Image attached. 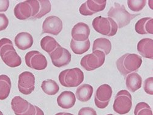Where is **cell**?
I'll return each mask as SVG.
<instances>
[{
  "label": "cell",
  "mask_w": 153,
  "mask_h": 115,
  "mask_svg": "<svg viewBox=\"0 0 153 115\" xmlns=\"http://www.w3.org/2000/svg\"><path fill=\"white\" fill-rule=\"evenodd\" d=\"M0 56L10 68H17L22 65V59L17 54L12 42L7 38L0 40Z\"/></svg>",
  "instance_id": "obj_1"
},
{
  "label": "cell",
  "mask_w": 153,
  "mask_h": 115,
  "mask_svg": "<svg viewBox=\"0 0 153 115\" xmlns=\"http://www.w3.org/2000/svg\"><path fill=\"white\" fill-rule=\"evenodd\" d=\"M142 64V58L135 53H126L116 62L118 70L124 76L137 71Z\"/></svg>",
  "instance_id": "obj_2"
},
{
  "label": "cell",
  "mask_w": 153,
  "mask_h": 115,
  "mask_svg": "<svg viewBox=\"0 0 153 115\" xmlns=\"http://www.w3.org/2000/svg\"><path fill=\"white\" fill-rule=\"evenodd\" d=\"M108 17L115 22L118 28H122L128 25L131 21L140 14H132L126 9L124 5L114 3L107 13Z\"/></svg>",
  "instance_id": "obj_3"
},
{
  "label": "cell",
  "mask_w": 153,
  "mask_h": 115,
  "mask_svg": "<svg viewBox=\"0 0 153 115\" xmlns=\"http://www.w3.org/2000/svg\"><path fill=\"white\" fill-rule=\"evenodd\" d=\"M59 81L65 87L72 88L79 86L84 80V73L81 69L75 68L66 69L60 72Z\"/></svg>",
  "instance_id": "obj_4"
},
{
  "label": "cell",
  "mask_w": 153,
  "mask_h": 115,
  "mask_svg": "<svg viewBox=\"0 0 153 115\" xmlns=\"http://www.w3.org/2000/svg\"><path fill=\"white\" fill-rule=\"evenodd\" d=\"M93 28L99 33L111 37L115 35L118 31V25L114 20L109 17L99 16L96 17L92 23Z\"/></svg>",
  "instance_id": "obj_5"
},
{
  "label": "cell",
  "mask_w": 153,
  "mask_h": 115,
  "mask_svg": "<svg viewBox=\"0 0 153 115\" xmlns=\"http://www.w3.org/2000/svg\"><path fill=\"white\" fill-rule=\"evenodd\" d=\"M132 106V96L127 90L119 91L114 97L113 108L114 111L119 114L128 113Z\"/></svg>",
  "instance_id": "obj_6"
},
{
  "label": "cell",
  "mask_w": 153,
  "mask_h": 115,
  "mask_svg": "<svg viewBox=\"0 0 153 115\" xmlns=\"http://www.w3.org/2000/svg\"><path fill=\"white\" fill-rule=\"evenodd\" d=\"M105 60L104 53L100 50H96L92 53L83 56L81 59L80 65L86 70L92 71L102 66Z\"/></svg>",
  "instance_id": "obj_7"
},
{
  "label": "cell",
  "mask_w": 153,
  "mask_h": 115,
  "mask_svg": "<svg viewBox=\"0 0 153 115\" xmlns=\"http://www.w3.org/2000/svg\"><path fill=\"white\" fill-rule=\"evenodd\" d=\"M25 59L28 67L37 70H44L47 66L48 63L45 56L36 50L28 52Z\"/></svg>",
  "instance_id": "obj_8"
},
{
  "label": "cell",
  "mask_w": 153,
  "mask_h": 115,
  "mask_svg": "<svg viewBox=\"0 0 153 115\" xmlns=\"http://www.w3.org/2000/svg\"><path fill=\"white\" fill-rule=\"evenodd\" d=\"M113 91L111 86L107 84L100 85L96 90L94 102L96 106L100 109L106 108L110 101Z\"/></svg>",
  "instance_id": "obj_9"
},
{
  "label": "cell",
  "mask_w": 153,
  "mask_h": 115,
  "mask_svg": "<svg viewBox=\"0 0 153 115\" xmlns=\"http://www.w3.org/2000/svg\"><path fill=\"white\" fill-rule=\"evenodd\" d=\"M18 88L20 92L25 95H29L35 88V76L33 73L25 71L19 76Z\"/></svg>",
  "instance_id": "obj_10"
},
{
  "label": "cell",
  "mask_w": 153,
  "mask_h": 115,
  "mask_svg": "<svg viewBox=\"0 0 153 115\" xmlns=\"http://www.w3.org/2000/svg\"><path fill=\"white\" fill-rule=\"evenodd\" d=\"M53 65L56 68L68 65L71 61V54L67 49L61 45L49 54Z\"/></svg>",
  "instance_id": "obj_11"
},
{
  "label": "cell",
  "mask_w": 153,
  "mask_h": 115,
  "mask_svg": "<svg viewBox=\"0 0 153 115\" xmlns=\"http://www.w3.org/2000/svg\"><path fill=\"white\" fill-rule=\"evenodd\" d=\"M106 0H88L82 4L79 8L80 14L84 16H91L97 12L105 9Z\"/></svg>",
  "instance_id": "obj_12"
},
{
  "label": "cell",
  "mask_w": 153,
  "mask_h": 115,
  "mask_svg": "<svg viewBox=\"0 0 153 115\" xmlns=\"http://www.w3.org/2000/svg\"><path fill=\"white\" fill-rule=\"evenodd\" d=\"M62 29V22L57 16H51L47 17L42 24V31L55 36L58 35Z\"/></svg>",
  "instance_id": "obj_13"
},
{
  "label": "cell",
  "mask_w": 153,
  "mask_h": 115,
  "mask_svg": "<svg viewBox=\"0 0 153 115\" xmlns=\"http://www.w3.org/2000/svg\"><path fill=\"white\" fill-rule=\"evenodd\" d=\"M72 39L77 42H84L89 39L90 29L88 25L83 22L76 23L71 32Z\"/></svg>",
  "instance_id": "obj_14"
},
{
  "label": "cell",
  "mask_w": 153,
  "mask_h": 115,
  "mask_svg": "<svg viewBox=\"0 0 153 115\" xmlns=\"http://www.w3.org/2000/svg\"><path fill=\"white\" fill-rule=\"evenodd\" d=\"M137 50L142 56L153 59V40L150 38H144L137 44Z\"/></svg>",
  "instance_id": "obj_15"
},
{
  "label": "cell",
  "mask_w": 153,
  "mask_h": 115,
  "mask_svg": "<svg viewBox=\"0 0 153 115\" xmlns=\"http://www.w3.org/2000/svg\"><path fill=\"white\" fill-rule=\"evenodd\" d=\"M16 17L21 20H27L32 17V8L28 1L17 4L14 9Z\"/></svg>",
  "instance_id": "obj_16"
},
{
  "label": "cell",
  "mask_w": 153,
  "mask_h": 115,
  "mask_svg": "<svg viewBox=\"0 0 153 115\" xmlns=\"http://www.w3.org/2000/svg\"><path fill=\"white\" fill-rule=\"evenodd\" d=\"M15 44L16 47L21 50H26L33 45V37L27 32L19 33L15 37Z\"/></svg>",
  "instance_id": "obj_17"
},
{
  "label": "cell",
  "mask_w": 153,
  "mask_h": 115,
  "mask_svg": "<svg viewBox=\"0 0 153 115\" xmlns=\"http://www.w3.org/2000/svg\"><path fill=\"white\" fill-rule=\"evenodd\" d=\"M76 102L75 94L69 91H65L60 94L57 98L58 105L64 109H69L72 108Z\"/></svg>",
  "instance_id": "obj_18"
},
{
  "label": "cell",
  "mask_w": 153,
  "mask_h": 115,
  "mask_svg": "<svg viewBox=\"0 0 153 115\" xmlns=\"http://www.w3.org/2000/svg\"><path fill=\"white\" fill-rule=\"evenodd\" d=\"M135 30L138 34H153V19L144 17L140 19L135 24Z\"/></svg>",
  "instance_id": "obj_19"
},
{
  "label": "cell",
  "mask_w": 153,
  "mask_h": 115,
  "mask_svg": "<svg viewBox=\"0 0 153 115\" xmlns=\"http://www.w3.org/2000/svg\"><path fill=\"white\" fill-rule=\"evenodd\" d=\"M126 85L129 91L135 92L142 86V79L137 72H132L127 75L126 77Z\"/></svg>",
  "instance_id": "obj_20"
},
{
  "label": "cell",
  "mask_w": 153,
  "mask_h": 115,
  "mask_svg": "<svg viewBox=\"0 0 153 115\" xmlns=\"http://www.w3.org/2000/svg\"><path fill=\"white\" fill-rule=\"evenodd\" d=\"M30 103L20 96L12 99L11 107L16 115H21L27 112L30 108Z\"/></svg>",
  "instance_id": "obj_21"
},
{
  "label": "cell",
  "mask_w": 153,
  "mask_h": 115,
  "mask_svg": "<svg viewBox=\"0 0 153 115\" xmlns=\"http://www.w3.org/2000/svg\"><path fill=\"white\" fill-rule=\"evenodd\" d=\"M93 94V88L89 84H83L80 86L76 90V96L80 102L90 100Z\"/></svg>",
  "instance_id": "obj_22"
},
{
  "label": "cell",
  "mask_w": 153,
  "mask_h": 115,
  "mask_svg": "<svg viewBox=\"0 0 153 115\" xmlns=\"http://www.w3.org/2000/svg\"><path fill=\"white\" fill-rule=\"evenodd\" d=\"M96 50H100L107 55L111 50V43L107 38H98L94 41L93 45V51Z\"/></svg>",
  "instance_id": "obj_23"
},
{
  "label": "cell",
  "mask_w": 153,
  "mask_h": 115,
  "mask_svg": "<svg viewBox=\"0 0 153 115\" xmlns=\"http://www.w3.org/2000/svg\"><path fill=\"white\" fill-rule=\"evenodd\" d=\"M11 89V81L6 75H0V100L7 98Z\"/></svg>",
  "instance_id": "obj_24"
},
{
  "label": "cell",
  "mask_w": 153,
  "mask_h": 115,
  "mask_svg": "<svg viewBox=\"0 0 153 115\" xmlns=\"http://www.w3.org/2000/svg\"><path fill=\"white\" fill-rule=\"evenodd\" d=\"M90 45L91 43L89 39L84 42H77L72 39L70 44L73 52L76 55H82L88 52L90 48Z\"/></svg>",
  "instance_id": "obj_25"
},
{
  "label": "cell",
  "mask_w": 153,
  "mask_h": 115,
  "mask_svg": "<svg viewBox=\"0 0 153 115\" xmlns=\"http://www.w3.org/2000/svg\"><path fill=\"white\" fill-rule=\"evenodd\" d=\"M41 46L42 50L50 54L53 52L57 47H59L60 45L53 37L47 36L42 39L41 41Z\"/></svg>",
  "instance_id": "obj_26"
},
{
  "label": "cell",
  "mask_w": 153,
  "mask_h": 115,
  "mask_svg": "<svg viewBox=\"0 0 153 115\" xmlns=\"http://www.w3.org/2000/svg\"><path fill=\"white\" fill-rule=\"evenodd\" d=\"M41 88L45 94L50 96L55 95L59 90V87L56 82L51 79L43 81L41 85Z\"/></svg>",
  "instance_id": "obj_27"
},
{
  "label": "cell",
  "mask_w": 153,
  "mask_h": 115,
  "mask_svg": "<svg viewBox=\"0 0 153 115\" xmlns=\"http://www.w3.org/2000/svg\"><path fill=\"white\" fill-rule=\"evenodd\" d=\"M134 115H153L150 106L146 102H140L135 106Z\"/></svg>",
  "instance_id": "obj_28"
},
{
  "label": "cell",
  "mask_w": 153,
  "mask_h": 115,
  "mask_svg": "<svg viewBox=\"0 0 153 115\" xmlns=\"http://www.w3.org/2000/svg\"><path fill=\"white\" fill-rule=\"evenodd\" d=\"M40 9L38 14L35 17L34 19H38L43 17L44 16L47 14L51 11V3L48 0H39Z\"/></svg>",
  "instance_id": "obj_29"
},
{
  "label": "cell",
  "mask_w": 153,
  "mask_h": 115,
  "mask_svg": "<svg viewBox=\"0 0 153 115\" xmlns=\"http://www.w3.org/2000/svg\"><path fill=\"white\" fill-rule=\"evenodd\" d=\"M146 2V0H129L127 5L132 11L138 12L145 7Z\"/></svg>",
  "instance_id": "obj_30"
},
{
  "label": "cell",
  "mask_w": 153,
  "mask_h": 115,
  "mask_svg": "<svg viewBox=\"0 0 153 115\" xmlns=\"http://www.w3.org/2000/svg\"><path fill=\"white\" fill-rule=\"evenodd\" d=\"M153 77H149L146 79L144 82L143 89L146 93L149 95H153Z\"/></svg>",
  "instance_id": "obj_31"
},
{
  "label": "cell",
  "mask_w": 153,
  "mask_h": 115,
  "mask_svg": "<svg viewBox=\"0 0 153 115\" xmlns=\"http://www.w3.org/2000/svg\"><path fill=\"white\" fill-rule=\"evenodd\" d=\"M9 24V19L4 14H0V31L7 28Z\"/></svg>",
  "instance_id": "obj_32"
},
{
  "label": "cell",
  "mask_w": 153,
  "mask_h": 115,
  "mask_svg": "<svg viewBox=\"0 0 153 115\" xmlns=\"http://www.w3.org/2000/svg\"><path fill=\"white\" fill-rule=\"evenodd\" d=\"M79 115H97V113L91 107H83L79 110Z\"/></svg>",
  "instance_id": "obj_33"
},
{
  "label": "cell",
  "mask_w": 153,
  "mask_h": 115,
  "mask_svg": "<svg viewBox=\"0 0 153 115\" xmlns=\"http://www.w3.org/2000/svg\"><path fill=\"white\" fill-rule=\"evenodd\" d=\"M9 6V0H0V12H6Z\"/></svg>",
  "instance_id": "obj_34"
},
{
  "label": "cell",
  "mask_w": 153,
  "mask_h": 115,
  "mask_svg": "<svg viewBox=\"0 0 153 115\" xmlns=\"http://www.w3.org/2000/svg\"><path fill=\"white\" fill-rule=\"evenodd\" d=\"M36 110L35 105H33L31 104L28 111L21 115H36Z\"/></svg>",
  "instance_id": "obj_35"
},
{
  "label": "cell",
  "mask_w": 153,
  "mask_h": 115,
  "mask_svg": "<svg viewBox=\"0 0 153 115\" xmlns=\"http://www.w3.org/2000/svg\"><path fill=\"white\" fill-rule=\"evenodd\" d=\"M35 107H36V115H44V111L39 107H38L36 105H35Z\"/></svg>",
  "instance_id": "obj_36"
},
{
  "label": "cell",
  "mask_w": 153,
  "mask_h": 115,
  "mask_svg": "<svg viewBox=\"0 0 153 115\" xmlns=\"http://www.w3.org/2000/svg\"><path fill=\"white\" fill-rule=\"evenodd\" d=\"M55 115H74L71 113H63V112H61V113H58L57 114H56Z\"/></svg>",
  "instance_id": "obj_37"
},
{
  "label": "cell",
  "mask_w": 153,
  "mask_h": 115,
  "mask_svg": "<svg viewBox=\"0 0 153 115\" xmlns=\"http://www.w3.org/2000/svg\"><path fill=\"white\" fill-rule=\"evenodd\" d=\"M0 115H3V113L0 111Z\"/></svg>",
  "instance_id": "obj_38"
},
{
  "label": "cell",
  "mask_w": 153,
  "mask_h": 115,
  "mask_svg": "<svg viewBox=\"0 0 153 115\" xmlns=\"http://www.w3.org/2000/svg\"><path fill=\"white\" fill-rule=\"evenodd\" d=\"M107 115H113V114H107Z\"/></svg>",
  "instance_id": "obj_39"
}]
</instances>
